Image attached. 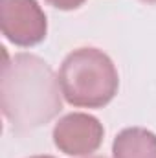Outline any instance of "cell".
Masks as SVG:
<instances>
[{
	"label": "cell",
	"mask_w": 156,
	"mask_h": 158,
	"mask_svg": "<svg viewBox=\"0 0 156 158\" xmlns=\"http://www.w3.org/2000/svg\"><path fill=\"white\" fill-rule=\"evenodd\" d=\"M59 77L33 53H17L2 64L0 107L15 131L26 132L46 125L63 110Z\"/></svg>",
	"instance_id": "obj_1"
},
{
	"label": "cell",
	"mask_w": 156,
	"mask_h": 158,
	"mask_svg": "<svg viewBox=\"0 0 156 158\" xmlns=\"http://www.w3.org/2000/svg\"><path fill=\"white\" fill-rule=\"evenodd\" d=\"M57 77L66 103L83 109H103L116 98L119 88L116 64L97 48H77L70 52Z\"/></svg>",
	"instance_id": "obj_2"
},
{
	"label": "cell",
	"mask_w": 156,
	"mask_h": 158,
	"mask_svg": "<svg viewBox=\"0 0 156 158\" xmlns=\"http://www.w3.org/2000/svg\"><path fill=\"white\" fill-rule=\"evenodd\" d=\"M0 28L11 44L31 48L46 39L48 20L37 0H0Z\"/></svg>",
	"instance_id": "obj_3"
},
{
	"label": "cell",
	"mask_w": 156,
	"mask_h": 158,
	"mask_svg": "<svg viewBox=\"0 0 156 158\" xmlns=\"http://www.w3.org/2000/svg\"><path fill=\"white\" fill-rule=\"evenodd\" d=\"M105 129L96 116L86 112H70L53 127L55 147L68 156H90L103 143Z\"/></svg>",
	"instance_id": "obj_4"
},
{
	"label": "cell",
	"mask_w": 156,
	"mask_h": 158,
	"mask_svg": "<svg viewBox=\"0 0 156 158\" xmlns=\"http://www.w3.org/2000/svg\"><path fill=\"white\" fill-rule=\"evenodd\" d=\"M112 158H156V134L143 127H127L112 142Z\"/></svg>",
	"instance_id": "obj_5"
},
{
	"label": "cell",
	"mask_w": 156,
	"mask_h": 158,
	"mask_svg": "<svg viewBox=\"0 0 156 158\" xmlns=\"http://www.w3.org/2000/svg\"><path fill=\"white\" fill-rule=\"evenodd\" d=\"M50 6H53L55 9H61V11H72V9H77L81 7L86 0H46Z\"/></svg>",
	"instance_id": "obj_6"
},
{
	"label": "cell",
	"mask_w": 156,
	"mask_h": 158,
	"mask_svg": "<svg viewBox=\"0 0 156 158\" xmlns=\"http://www.w3.org/2000/svg\"><path fill=\"white\" fill-rule=\"evenodd\" d=\"M30 158H55V156H50V155H37V156H30Z\"/></svg>",
	"instance_id": "obj_7"
},
{
	"label": "cell",
	"mask_w": 156,
	"mask_h": 158,
	"mask_svg": "<svg viewBox=\"0 0 156 158\" xmlns=\"http://www.w3.org/2000/svg\"><path fill=\"white\" fill-rule=\"evenodd\" d=\"M143 4H156V0H142Z\"/></svg>",
	"instance_id": "obj_8"
},
{
	"label": "cell",
	"mask_w": 156,
	"mask_h": 158,
	"mask_svg": "<svg viewBox=\"0 0 156 158\" xmlns=\"http://www.w3.org/2000/svg\"><path fill=\"white\" fill-rule=\"evenodd\" d=\"M88 158H105V156H88Z\"/></svg>",
	"instance_id": "obj_9"
}]
</instances>
